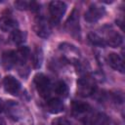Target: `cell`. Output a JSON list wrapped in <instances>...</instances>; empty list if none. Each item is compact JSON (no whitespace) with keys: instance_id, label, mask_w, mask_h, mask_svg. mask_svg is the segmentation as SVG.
<instances>
[{"instance_id":"obj_1","label":"cell","mask_w":125,"mask_h":125,"mask_svg":"<svg viewBox=\"0 0 125 125\" xmlns=\"http://www.w3.org/2000/svg\"><path fill=\"white\" fill-rule=\"evenodd\" d=\"M34 84L36 87V90L38 94L44 98L47 99L50 96L51 93V81L50 79L43 73H37L34 76Z\"/></svg>"},{"instance_id":"obj_2","label":"cell","mask_w":125,"mask_h":125,"mask_svg":"<svg viewBox=\"0 0 125 125\" xmlns=\"http://www.w3.org/2000/svg\"><path fill=\"white\" fill-rule=\"evenodd\" d=\"M96 91V85L92 78L81 77L77 81V93L82 97H89Z\"/></svg>"},{"instance_id":"obj_3","label":"cell","mask_w":125,"mask_h":125,"mask_svg":"<svg viewBox=\"0 0 125 125\" xmlns=\"http://www.w3.org/2000/svg\"><path fill=\"white\" fill-rule=\"evenodd\" d=\"M33 29H34L35 33L41 38H48L52 32L50 23L43 17H38L35 19L34 24H33Z\"/></svg>"},{"instance_id":"obj_4","label":"cell","mask_w":125,"mask_h":125,"mask_svg":"<svg viewBox=\"0 0 125 125\" xmlns=\"http://www.w3.org/2000/svg\"><path fill=\"white\" fill-rule=\"evenodd\" d=\"M49 11L52 17V21L55 23H58L63 17L66 11V4L62 1H52L49 5Z\"/></svg>"},{"instance_id":"obj_5","label":"cell","mask_w":125,"mask_h":125,"mask_svg":"<svg viewBox=\"0 0 125 125\" xmlns=\"http://www.w3.org/2000/svg\"><path fill=\"white\" fill-rule=\"evenodd\" d=\"M67 31L74 37H79L80 35V26H79V13L76 9H73L69 18L65 22Z\"/></svg>"},{"instance_id":"obj_6","label":"cell","mask_w":125,"mask_h":125,"mask_svg":"<svg viewBox=\"0 0 125 125\" xmlns=\"http://www.w3.org/2000/svg\"><path fill=\"white\" fill-rule=\"evenodd\" d=\"M104 15V8L99 6V5H91L88 10L85 12V20L88 22H96L101 18H103Z\"/></svg>"},{"instance_id":"obj_7","label":"cell","mask_w":125,"mask_h":125,"mask_svg":"<svg viewBox=\"0 0 125 125\" xmlns=\"http://www.w3.org/2000/svg\"><path fill=\"white\" fill-rule=\"evenodd\" d=\"M3 85L6 92H8L11 95H18L21 91V83L18 79H16L12 75H7L3 79Z\"/></svg>"},{"instance_id":"obj_8","label":"cell","mask_w":125,"mask_h":125,"mask_svg":"<svg viewBox=\"0 0 125 125\" xmlns=\"http://www.w3.org/2000/svg\"><path fill=\"white\" fill-rule=\"evenodd\" d=\"M123 41V38L122 36L120 35L119 32L115 31V30H109L106 35H105V39H104V42H105V45H109L110 47H113V48H116L118 46L121 45Z\"/></svg>"},{"instance_id":"obj_9","label":"cell","mask_w":125,"mask_h":125,"mask_svg":"<svg viewBox=\"0 0 125 125\" xmlns=\"http://www.w3.org/2000/svg\"><path fill=\"white\" fill-rule=\"evenodd\" d=\"M107 62L108 64L115 70L120 71V72H124V62L123 60L120 58L119 55L115 54V53H111L107 56Z\"/></svg>"},{"instance_id":"obj_10","label":"cell","mask_w":125,"mask_h":125,"mask_svg":"<svg viewBox=\"0 0 125 125\" xmlns=\"http://www.w3.org/2000/svg\"><path fill=\"white\" fill-rule=\"evenodd\" d=\"M2 62H3V65L6 69H10L13 66H15L18 63L16 52L15 51H7V52L3 53Z\"/></svg>"},{"instance_id":"obj_11","label":"cell","mask_w":125,"mask_h":125,"mask_svg":"<svg viewBox=\"0 0 125 125\" xmlns=\"http://www.w3.org/2000/svg\"><path fill=\"white\" fill-rule=\"evenodd\" d=\"M71 110L75 115H81L87 113L91 110V106L89 104L81 102V101H73L71 104Z\"/></svg>"},{"instance_id":"obj_12","label":"cell","mask_w":125,"mask_h":125,"mask_svg":"<svg viewBox=\"0 0 125 125\" xmlns=\"http://www.w3.org/2000/svg\"><path fill=\"white\" fill-rule=\"evenodd\" d=\"M47 107H48V110L51 113L57 114V113H60L63 110V104L60 99L54 98V99H51L48 102Z\"/></svg>"},{"instance_id":"obj_13","label":"cell","mask_w":125,"mask_h":125,"mask_svg":"<svg viewBox=\"0 0 125 125\" xmlns=\"http://www.w3.org/2000/svg\"><path fill=\"white\" fill-rule=\"evenodd\" d=\"M18 22L12 18H3L0 21V27L3 31H14L17 29Z\"/></svg>"},{"instance_id":"obj_14","label":"cell","mask_w":125,"mask_h":125,"mask_svg":"<svg viewBox=\"0 0 125 125\" xmlns=\"http://www.w3.org/2000/svg\"><path fill=\"white\" fill-rule=\"evenodd\" d=\"M21 108L19 107V104H16L13 101H9L7 103V114H9L10 118L14 120H19L20 117V110Z\"/></svg>"},{"instance_id":"obj_15","label":"cell","mask_w":125,"mask_h":125,"mask_svg":"<svg viewBox=\"0 0 125 125\" xmlns=\"http://www.w3.org/2000/svg\"><path fill=\"white\" fill-rule=\"evenodd\" d=\"M16 52V56H17V60H18V63H21L24 64L26 60L29 58L30 56V51L27 47L25 46H21V48H19Z\"/></svg>"},{"instance_id":"obj_16","label":"cell","mask_w":125,"mask_h":125,"mask_svg":"<svg viewBox=\"0 0 125 125\" xmlns=\"http://www.w3.org/2000/svg\"><path fill=\"white\" fill-rule=\"evenodd\" d=\"M31 60H32V64L34 68H39L42 64L43 62V53L40 48H36L31 55Z\"/></svg>"},{"instance_id":"obj_17","label":"cell","mask_w":125,"mask_h":125,"mask_svg":"<svg viewBox=\"0 0 125 125\" xmlns=\"http://www.w3.org/2000/svg\"><path fill=\"white\" fill-rule=\"evenodd\" d=\"M26 39V34L25 32H22L19 29H15L14 31H12L11 33V40L15 43V44H22Z\"/></svg>"},{"instance_id":"obj_18","label":"cell","mask_w":125,"mask_h":125,"mask_svg":"<svg viewBox=\"0 0 125 125\" xmlns=\"http://www.w3.org/2000/svg\"><path fill=\"white\" fill-rule=\"evenodd\" d=\"M55 91L62 97H66L68 94V87L63 81H58L55 85Z\"/></svg>"},{"instance_id":"obj_19","label":"cell","mask_w":125,"mask_h":125,"mask_svg":"<svg viewBox=\"0 0 125 125\" xmlns=\"http://www.w3.org/2000/svg\"><path fill=\"white\" fill-rule=\"evenodd\" d=\"M88 39H89V41H90L93 45H95V46H100V47H104V46H105L104 39H103L102 37H100L97 33H94V32L90 33V34L88 35Z\"/></svg>"},{"instance_id":"obj_20","label":"cell","mask_w":125,"mask_h":125,"mask_svg":"<svg viewBox=\"0 0 125 125\" xmlns=\"http://www.w3.org/2000/svg\"><path fill=\"white\" fill-rule=\"evenodd\" d=\"M92 124L93 125H110V122L108 121V118L104 113H99L94 117Z\"/></svg>"},{"instance_id":"obj_21","label":"cell","mask_w":125,"mask_h":125,"mask_svg":"<svg viewBox=\"0 0 125 125\" xmlns=\"http://www.w3.org/2000/svg\"><path fill=\"white\" fill-rule=\"evenodd\" d=\"M15 7L18 10H27L30 7V1H25V0H19L15 2Z\"/></svg>"},{"instance_id":"obj_22","label":"cell","mask_w":125,"mask_h":125,"mask_svg":"<svg viewBox=\"0 0 125 125\" xmlns=\"http://www.w3.org/2000/svg\"><path fill=\"white\" fill-rule=\"evenodd\" d=\"M52 125H71V123L67 119L61 117V118L54 119L53 122H52Z\"/></svg>"},{"instance_id":"obj_23","label":"cell","mask_w":125,"mask_h":125,"mask_svg":"<svg viewBox=\"0 0 125 125\" xmlns=\"http://www.w3.org/2000/svg\"><path fill=\"white\" fill-rule=\"evenodd\" d=\"M3 109H4V104H3L2 100L0 99V113L3 111Z\"/></svg>"},{"instance_id":"obj_24","label":"cell","mask_w":125,"mask_h":125,"mask_svg":"<svg viewBox=\"0 0 125 125\" xmlns=\"http://www.w3.org/2000/svg\"><path fill=\"white\" fill-rule=\"evenodd\" d=\"M0 125H6V124H5V122H4L2 119H0Z\"/></svg>"}]
</instances>
